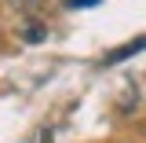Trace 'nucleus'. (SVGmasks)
Masks as SVG:
<instances>
[{"label":"nucleus","instance_id":"f257e3e1","mask_svg":"<svg viewBox=\"0 0 146 143\" xmlns=\"http://www.w3.org/2000/svg\"><path fill=\"white\" fill-rule=\"evenodd\" d=\"M18 37L29 40V44H36V40L48 37V30H44V22H18Z\"/></svg>","mask_w":146,"mask_h":143},{"label":"nucleus","instance_id":"f03ea898","mask_svg":"<svg viewBox=\"0 0 146 143\" xmlns=\"http://www.w3.org/2000/svg\"><path fill=\"white\" fill-rule=\"evenodd\" d=\"M143 48H146V37H143V40H131V44H124V48H117V52H110L102 62H106V66H113V62H121L124 55H135V52H143Z\"/></svg>","mask_w":146,"mask_h":143},{"label":"nucleus","instance_id":"7ed1b4c3","mask_svg":"<svg viewBox=\"0 0 146 143\" xmlns=\"http://www.w3.org/2000/svg\"><path fill=\"white\" fill-rule=\"evenodd\" d=\"M7 4H15V7H22V11H33L36 0H7Z\"/></svg>","mask_w":146,"mask_h":143},{"label":"nucleus","instance_id":"20e7f679","mask_svg":"<svg viewBox=\"0 0 146 143\" xmlns=\"http://www.w3.org/2000/svg\"><path fill=\"white\" fill-rule=\"evenodd\" d=\"M95 0H70V7H91Z\"/></svg>","mask_w":146,"mask_h":143}]
</instances>
